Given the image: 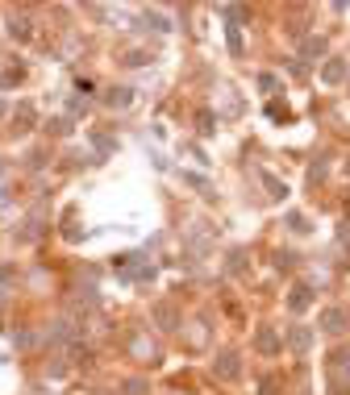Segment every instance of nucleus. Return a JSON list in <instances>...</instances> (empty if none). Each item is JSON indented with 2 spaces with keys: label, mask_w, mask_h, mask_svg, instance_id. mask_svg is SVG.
Here are the masks:
<instances>
[{
  "label": "nucleus",
  "mask_w": 350,
  "mask_h": 395,
  "mask_svg": "<svg viewBox=\"0 0 350 395\" xmlns=\"http://www.w3.org/2000/svg\"><path fill=\"white\" fill-rule=\"evenodd\" d=\"M213 371L221 374V379H238V371H242V362H238V354H229V349H225L221 358L213 362Z\"/></svg>",
  "instance_id": "nucleus-1"
},
{
  "label": "nucleus",
  "mask_w": 350,
  "mask_h": 395,
  "mask_svg": "<svg viewBox=\"0 0 350 395\" xmlns=\"http://www.w3.org/2000/svg\"><path fill=\"white\" fill-rule=\"evenodd\" d=\"M309 304H313V287H304V283H300V287H292V296H288V308H292V312H304Z\"/></svg>",
  "instance_id": "nucleus-2"
},
{
  "label": "nucleus",
  "mask_w": 350,
  "mask_h": 395,
  "mask_svg": "<svg viewBox=\"0 0 350 395\" xmlns=\"http://www.w3.org/2000/svg\"><path fill=\"white\" fill-rule=\"evenodd\" d=\"M342 324H346V312H342V308H329V312L321 317L325 333H342Z\"/></svg>",
  "instance_id": "nucleus-3"
},
{
  "label": "nucleus",
  "mask_w": 350,
  "mask_h": 395,
  "mask_svg": "<svg viewBox=\"0 0 350 395\" xmlns=\"http://www.w3.org/2000/svg\"><path fill=\"white\" fill-rule=\"evenodd\" d=\"M254 346L263 349V354H275V349H279V337H275V329H259V333H254Z\"/></svg>",
  "instance_id": "nucleus-4"
},
{
  "label": "nucleus",
  "mask_w": 350,
  "mask_h": 395,
  "mask_svg": "<svg viewBox=\"0 0 350 395\" xmlns=\"http://www.w3.org/2000/svg\"><path fill=\"white\" fill-rule=\"evenodd\" d=\"M321 79H325V83H342V79H346V63H342V58H334V63H325Z\"/></svg>",
  "instance_id": "nucleus-5"
},
{
  "label": "nucleus",
  "mask_w": 350,
  "mask_h": 395,
  "mask_svg": "<svg viewBox=\"0 0 350 395\" xmlns=\"http://www.w3.org/2000/svg\"><path fill=\"white\" fill-rule=\"evenodd\" d=\"M154 321H163V329H175V324H179V312H175L171 304H159V308H154Z\"/></svg>",
  "instance_id": "nucleus-6"
},
{
  "label": "nucleus",
  "mask_w": 350,
  "mask_h": 395,
  "mask_svg": "<svg viewBox=\"0 0 350 395\" xmlns=\"http://www.w3.org/2000/svg\"><path fill=\"white\" fill-rule=\"evenodd\" d=\"M9 34H13V38H29V34H34V25H29V17H9Z\"/></svg>",
  "instance_id": "nucleus-7"
},
{
  "label": "nucleus",
  "mask_w": 350,
  "mask_h": 395,
  "mask_svg": "<svg viewBox=\"0 0 350 395\" xmlns=\"http://www.w3.org/2000/svg\"><path fill=\"white\" fill-rule=\"evenodd\" d=\"M129 88H113V92H109V96H104V104H109V108H125V104H129Z\"/></svg>",
  "instance_id": "nucleus-8"
},
{
  "label": "nucleus",
  "mask_w": 350,
  "mask_h": 395,
  "mask_svg": "<svg viewBox=\"0 0 350 395\" xmlns=\"http://www.w3.org/2000/svg\"><path fill=\"white\" fill-rule=\"evenodd\" d=\"M288 342H292V349H309V329H292Z\"/></svg>",
  "instance_id": "nucleus-9"
},
{
  "label": "nucleus",
  "mask_w": 350,
  "mask_h": 395,
  "mask_svg": "<svg viewBox=\"0 0 350 395\" xmlns=\"http://www.w3.org/2000/svg\"><path fill=\"white\" fill-rule=\"evenodd\" d=\"M263 183H267V192H271L275 200H284V192H288V188H284V183H279L275 175H263Z\"/></svg>",
  "instance_id": "nucleus-10"
},
{
  "label": "nucleus",
  "mask_w": 350,
  "mask_h": 395,
  "mask_svg": "<svg viewBox=\"0 0 350 395\" xmlns=\"http://www.w3.org/2000/svg\"><path fill=\"white\" fill-rule=\"evenodd\" d=\"M321 50H325V38H309V42H304V54H309V58L321 54Z\"/></svg>",
  "instance_id": "nucleus-11"
},
{
  "label": "nucleus",
  "mask_w": 350,
  "mask_h": 395,
  "mask_svg": "<svg viewBox=\"0 0 350 395\" xmlns=\"http://www.w3.org/2000/svg\"><path fill=\"white\" fill-rule=\"evenodd\" d=\"M125 395H146V383H142V379H129V383H125Z\"/></svg>",
  "instance_id": "nucleus-12"
},
{
  "label": "nucleus",
  "mask_w": 350,
  "mask_h": 395,
  "mask_svg": "<svg viewBox=\"0 0 350 395\" xmlns=\"http://www.w3.org/2000/svg\"><path fill=\"white\" fill-rule=\"evenodd\" d=\"M17 79H21V67H17V71H4V79H0V88H13Z\"/></svg>",
  "instance_id": "nucleus-13"
},
{
  "label": "nucleus",
  "mask_w": 350,
  "mask_h": 395,
  "mask_svg": "<svg viewBox=\"0 0 350 395\" xmlns=\"http://www.w3.org/2000/svg\"><path fill=\"white\" fill-rule=\"evenodd\" d=\"M196 121H200V133H213V113H200Z\"/></svg>",
  "instance_id": "nucleus-14"
},
{
  "label": "nucleus",
  "mask_w": 350,
  "mask_h": 395,
  "mask_svg": "<svg viewBox=\"0 0 350 395\" xmlns=\"http://www.w3.org/2000/svg\"><path fill=\"white\" fill-rule=\"evenodd\" d=\"M13 279H17V267H0V287H4V283H13Z\"/></svg>",
  "instance_id": "nucleus-15"
}]
</instances>
